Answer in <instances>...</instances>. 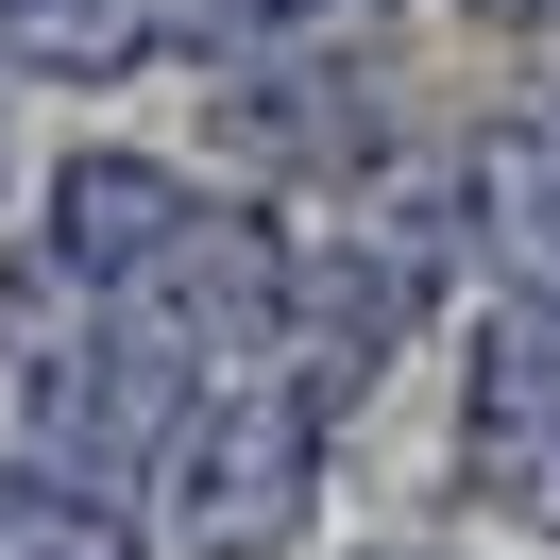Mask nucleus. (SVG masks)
I'll return each instance as SVG.
<instances>
[]
</instances>
